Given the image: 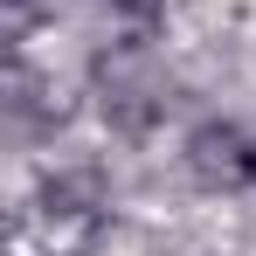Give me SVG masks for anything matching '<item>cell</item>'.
I'll return each mask as SVG.
<instances>
[{"instance_id": "cell-2", "label": "cell", "mask_w": 256, "mask_h": 256, "mask_svg": "<svg viewBox=\"0 0 256 256\" xmlns=\"http://www.w3.org/2000/svg\"><path fill=\"white\" fill-rule=\"evenodd\" d=\"M160 70L146 62V56H118V62H104V111H118L132 132L146 125L152 111H160Z\"/></svg>"}, {"instance_id": "cell-1", "label": "cell", "mask_w": 256, "mask_h": 256, "mask_svg": "<svg viewBox=\"0 0 256 256\" xmlns=\"http://www.w3.org/2000/svg\"><path fill=\"white\" fill-rule=\"evenodd\" d=\"M180 166L201 194H250L256 187V132L236 118H201L180 146Z\"/></svg>"}, {"instance_id": "cell-3", "label": "cell", "mask_w": 256, "mask_h": 256, "mask_svg": "<svg viewBox=\"0 0 256 256\" xmlns=\"http://www.w3.org/2000/svg\"><path fill=\"white\" fill-rule=\"evenodd\" d=\"M111 7H132V14H146V7H160V0H111Z\"/></svg>"}]
</instances>
